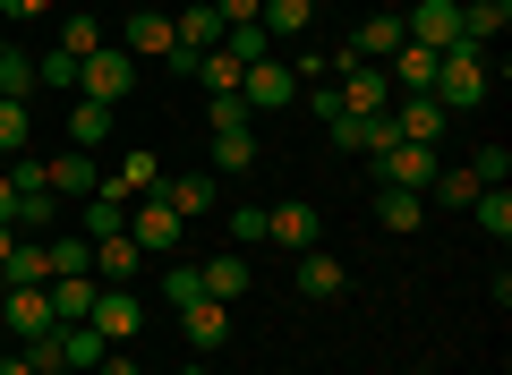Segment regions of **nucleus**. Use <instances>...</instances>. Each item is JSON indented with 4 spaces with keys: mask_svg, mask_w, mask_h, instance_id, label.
I'll return each mask as SVG.
<instances>
[{
    "mask_svg": "<svg viewBox=\"0 0 512 375\" xmlns=\"http://www.w3.org/2000/svg\"><path fill=\"white\" fill-rule=\"evenodd\" d=\"M427 94H436L444 111H478L487 103V52H478V43H453V52H436V77H427Z\"/></svg>",
    "mask_w": 512,
    "mask_h": 375,
    "instance_id": "obj_1",
    "label": "nucleus"
},
{
    "mask_svg": "<svg viewBox=\"0 0 512 375\" xmlns=\"http://www.w3.org/2000/svg\"><path fill=\"white\" fill-rule=\"evenodd\" d=\"M77 94H86V103H111V111H120L128 94H137V60L111 52V43H103V52H86V60H77Z\"/></svg>",
    "mask_w": 512,
    "mask_h": 375,
    "instance_id": "obj_2",
    "label": "nucleus"
},
{
    "mask_svg": "<svg viewBox=\"0 0 512 375\" xmlns=\"http://www.w3.org/2000/svg\"><path fill=\"white\" fill-rule=\"evenodd\" d=\"M239 103H248V120H265V111H291L299 103V77H291V60H248V77H239Z\"/></svg>",
    "mask_w": 512,
    "mask_h": 375,
    "instance_id": "obj_3",
    "label": "nucleus"
},
{
    "mask_svg": "<svg viewBox=\"0 0 512 375\" xmlns=\"http://www.w3.org/2000/svg\"><path fill=\"white\" fill-rule=\"evenodd\" d=\"M86 324L111 341V350H128V341L146 333V299H137L128 282H120V290H94V316H86Z\"/></svg>",
    "mask_w": 512,
    "mask_h": 375,
    "instance_id": "obj_4",
    "label": "nucleus"
},
{
    "mask_svg": "<svg viewBox=\"0 0 512 375\" xmlns=\"http://www.w3.org/2000/svg\"><path fill=\"white\" fill-rule=\"evenodd\" d=\"M0 333H18V350L35 333H52V299H43V282H0Z\"/></svg>",
    "mask_w": 512,
    "mask_h": 375,
    "instance_id": "obj_5",
    "label": "nucleus"
},
{
    "mask_svg": "<svg viewBox=\"0 0 512 375\" xmlns=\"http://www.w3.org/2000/svg\"><path fill=\"white\" fill-rule=\"evenodd\" d=\"M376 171H384V188H419V197H427V188H436V171H444V162H436V145H384V154H376Z\"/></svg>",
    "mask_w": 512,
    "mask_h": 375,
    "instance_id": "obj_6",
    "label": "nucleus"
},
{
    "mask_svg": "<svg viewBox=\"0 0 512 375\" xmlns=\"http://www.w3.org/2000/svg\"><path fill=\"white\" fill-rule=\"evenodd\" d=\"M402 35L427 43V52H453V43H461V0H410Z\"/></svg>",
    "mask_w": 512,
    "mask_h": 375,
    "instance_id": "obj_7",
    "label": "nucleus"
},
{
    "mask_svg": "<svg viewBox=\"0 0 512 375\" xmlns=\"http://www.w3.org/2000/svg\"><path fill=\"white\" fill-rule=\"evenodd\" d=\"M180 231H188V222L171 214L163 197H137V205H128V239H137L146 256H171V248H180Z\"/></svg>",
    "mask_w": 512,
    "mask_h": 375,
    "instance_id": "obj_8",
    "label": "nucleus"
},
{
    "mask_svg": "<svg viewBox=\"0 0 512 375\" xmlns=\"http://www.w3.org/2000/svg\"><path fill=\"white\" fill-rule=\"evenodd\" d=\"M333 69H342V111L350 120H367V111H393V86H384V69H367V60H333Z\"/></svg>",
    "mask_w": 512,
    "mask_h": 375,
    "instance_id": "obj_9",
    "label": "nucleus"
},
{
    "mask_svg": "<svg viewBox=\"0 0 512 375\" xmlns=\"http://www.w3.org/2000/svg\"><path fill=\"white\" fill-rule=\"evenodd\" d=\"M154 197H163L180 222H197V214H214V205H222V179L214 171H180V179H163Z\"/></svg>",
    "mask_w": 512,
    "mask_h": 375,
    "instance_id": "obj_10",
    "label": "nucleus"
},
{
    "mask_svg": "<svg viewBox=\"0 0 512 375\" xmlns=\"http://www.w3.org/2000/svg\"><path fill=\"white\" fill-rule=\"evenodd\" d=\"M393 128H402L410 145H436L444 128H453V111H444L436 94H393Z\"/></svg>",
    "mask_w": 512,
    "mask_h": 375,
    "instance_id": "obj_11",
    "label": "nucleus"
},
{
    "mask_svg": "<svg viewBox=\"0 0 512 375\" xmlns=\"http://www.w3.org/2000/svg\"><path fill=\"white\" fill-rule=\"evenodd\" d=\"M265 239H274V248H291V256H299V248H316V239H325V214H316V205H299V197H291V205H274V214H265Z\"/></svg>",
    "mask_w": 512,
    "mask_h": 375,
    "instance_id": "obj_12",
    "label": "nucleus"
},
{
    "mask_svg": "<svg viewBox=\"0 0 512 375\" xmlns=\"http://www.w3.org/2000/svg\"><path fill=\"white\" fill-rule=\"evenodd\" d=\"M180 333H188V350H197V358H214L222 341H231V307H222V299H197V307H180Z\"/></svg>",
    "mask_w": 512,
    "mask_h": 375,
    "instance_id": "obj_13",
    "label": "nucleus"
},
{
    "mask_svg": "<svg viewBox=\"0 0 512 375\" xmlns=\"http://www.w3.org/2000/svg\"><path fill=\"white\" fill-rule=\"evenodd\" d=\"M94 273H52V282H43V299H52V324H86L94 316Z\"/></svg>",
    "mask_w": 512,
    "mask_h": 375,
    "instance_id": "obj_14",
    "label": "nucleus"
},
{
    "mask_svg": "<svg viewBox=\"0 0 512 375\" xmlns=\"http://www.w3.org/2000/svg\"><path fill=\"white\" fill-rule=\"evenodd\" d=\"M137 265H146V248L128 231H111V239H94V282L103 290H120V282H137Z\"/></svg>",
    "mask_w": 512,
    "mask_h": 375,
    "instance_id": "obj_15",
    "label": "nucleus"
},
{
    "mask_svg": "<svg viewBox=\"0 0 512 375\" xmlns=\"http://www.w3.org/2000/svg\"><path fill=\"white\" fill-rule=\"evenodd\" d=\"M120 43H128V60H137V52H154V60H180V35H171V18H163V9H137V18L120 26Z\"/></svg>",
    "mask_w": 512,
    "mask_h": 375,
    "instance_id": "obj_16",
    "label": "nucleus"
},
{
    "mask_svg": "<svg viewBox=\"0 0 512 375\" xmlns=\"http://www.w3.org/2000/svg\"><path fill=\"white\" fill-rule=\"evenodd\" d=\"M350 290V273H342V256H316V248H299V299H342Z\"/></svg>",
    "mask_w": 512,
    "mask_h": 375,
    "instance_id": "obj_17",
    "label": "nucleus"
},
{
    "mask_svg": "<svg viewBox=\"0 0 512 375\" xmlns=\"http://www.w3.org/2000/svg\"><path fill=\"white\" fill-rule=\"evenodd\" d=\"M111 120H120L111 103H86V94H77V103H69V145H77V154H103V145H111Z\"/></svg>",
    "mask_w": 512,
    "mask_h": 375,
    "instance_id": "obj_18",
    "label": "nucleus"
},
{
    "mask_svg": "<svg viewBox=\"0 0 512 375\" xmlns=\"http://www.w3.org/2000/svg\"><path fill=\"white\" fill-rule=\"evenodd\" d=\"M419 222H427V197H419V188H376V231L402 239V231H419Z\"/></svg>",
    "mask_w": 512,
    "mask_h": 375,
    "instance_id": "obj_19",
    "label": "nucleus"
},
{
    "mask_svg": "<svg viewBox=\"0 0 512 375\" xmlns=\"http://www.w3.org/2000/svg\"><path fill=\"white\" fill-rule=\"evenodd\" d=\"M43 179H52V197H94V188H103V171H94V154H60V162H43Z\"/></svg>",
    "mask_w": 512,
    "mask_h": 375,
    "instance_id": "obj_20",
    "label": "nucleus"
},
{
    "mask_svg": "<svg viewBox=\"0 0 512 375\" xmlns=\"http://www.w3.org/2000/svg\"><path fill=\"white\" fill-rule=\"evenodd\" d=\"M402 18H367L359 26V35H350V60H367V69H384V60H393V52H402Z\"/></svg>",
    "mask_w": 512,
    "mask_h": 375,
    "instance_id": "obj_21",
    "label": "nucleus"
},
{
    "mask_svg": "<svg viewBox=\"0 0 512 375\" xmlns=\"http://www.w3.org/2000/svg\"><path fill=\"white\" fill-rule=\"evenodd\" d=\"M103 358H111V341L94 333V324H60V367H69V375H94Z\"/></svg>",
    "mask_w": 512,
    "mask_h": 375,
    "instance_id": "obj_22",
    "label": "nucleus"
},
{
    "mask_svg": "<svg viewBox=\"0 0 512 375\" xmlns=\"http://www.w3.org/2000/svg\"><path fill=\"white\" fill-rule=\"evenodd\" d=\"M308 18H316V0H265V9H256V26L274 35V52H282V43H299V35H308Z\"/></svg>",
    "mask_w": 512,
    "mask_h": 375,
    "instance_id": "obj_23",
    "label": "nucleus"
},
{
    "mask_svg": "<svg viewBox=\"0 0 512 375\" xmlns=\"http://www.w3.org/2000/svg\"><path fill=\"white\" fill-rule=\"evenodd\" d=\"M504 26H512V0H461V43H478V52H487Z\"/></svg>",
    "mask_w": 512,
    "mask_h": 375,
    "instance_id": "obj_24",
    "label": "nucleus"
},
{
    "mask_svg": "<svg viewBox=\"0 0 512 375\" xmlns=\"http://www.w3.org/2000/svg\"><path fill=\"white\" fill-rule=\"evenodd\" d=\"M205 299H222V307H231V299H248V282H256V273H248V256H205Z\"/></svg>",
    "mask_w": 512,
    "mask_h": 375,
    "instance_id": "obj_25",
    "label": "nucleus"
},
{
    "mask_svg": "<svg viewBox=\"0 0 512 375\" xmlns=\"http://www.w3.org/2000/svg\"><path fill=\"white\" fill-rule=\"evenodd\" d=\"M256 171V128H214V179Z\"/></svg>",
    "mask_w": 512,
    "mask_h": 375,
    "instance_id": "obj_26",
    "label": "nucleus"
},
{
    "mask_svg": "<svg viewBox=\"0 0 512 375\" xmlns=\"http://www.w3.org/2000/svg\"><path fill=\"white\" fill-rule=\"evenodd\" d=\"M470 222L504 248V239H512V188H478V197H470Z\"/></svg>",
    "mask_w": 512,
    "mask_h": 375,
    "instance_id": "obj_27",
    "label": "nucleus"
},
{
    "mask_svg": "<svg viewBox=\"0 0 512 375\" xmlns=\"http://www.w3.org/2000/svg\"><path fill=\"white\" fill-rule=\"evenodd\" d=\"M43 265H52V273H94V239H86V231L43 239Z\"/></svg>",
    "mask_w": 512,
    "mask_h": 375,
    "instance_id": "obj_28",
    "label": "nucleus"
},
{
    "mask_svg": "<svg viewBox=\"0 0 512 375\" xmlns=\"http://www.w3.org/2000/svg\"><path fill=\"white\" fill-rule=\"evenodd\" d=\"M111 231H128V197L94 188V197H86V239H111Z\"/></svg>",
    "mask_w": 512,
    "mask_h": 375,
    "instance_id": "obj_29",
    "label": "nucleus"
},
{
    "mask_svg": "<svg viewBox=\"0 0 512 375\" xmlns=\"http://www.w3.org/2000/svg\"><path fill=\"white\" fill-rule=\"evenodd\" d=\"M0 282H52V265H43V239H18V248L0 256Z\"/></svg>",
    "mask_w": 512,
    "mask_h": 375,
    "instance_id": "obj_30",
    "label": "nucleus"
},
{
    "mask_svg": "<svg viewBox=\"0 0 512 375\" xmlns=\"http://www.w3.org/2000/svg\"><path fill=\"white\" fill-rule=\"evenodd\" d=\"M197 77H205V94H239L248 60H239V52H205V60H197Z\"/></svg>",
    "mask_w": 512,
    "mask_h": 375,
    "instance_id": "obj_31",
    "label": "nucleus"
},
{
    "mask_svg": "<svg viewBox=\"0 0 512 375\" xmlns=\"http://www.w3.org/2000/svg\"><path fill=\"white\" fill-rule=\"evenodd\" d=\"M26 94H35V60L9 43V52H0V103H26Z\"/></svg>",
    "mask_w": 512,
    "mask_h": 375,
    "instance_id": "obj_32",
    "label": "nucleus"
},
{
    "mask_svg": "<svg viewBox=\"0 0 512 375\" xmlns=\"http://www.w3.org/2000/svg\"><path fill=\"white\" fill-rule=\"evenodd\" d=\"M436 205H461L470 214V197H478V179H470V162H453V171H436V188H427Z\"/></svg>",
    "mask_w": 512,
    "mask_h": 375,
    "instance_id": "obj_33",
    "label": "nucleus"
},
{
    "mask_svg": "<svg viewBox=\"0 0 512 375\" xmlns=\"http://www.w3.org/2000/svg\"><path fill=\"white\" fill-rule=\"evenodd\" d=\"M60 52H69V60H86V52H103V26H94L86 9H77V18L60 26Z\"/></svg>",
    "mask_w": 512,
    "mask_h": 375,
    "instance_id": "obj_34",
    "label": "nucleus"
},
{
    "mask_svg": "<svg viewBox=\"0 0 512 375\" xmlns=\"http://www.w3.org/2000/svg\"><path fill=\"white\" fill-rule=\"evenodd\" d=\"M52 214H60L52 188H26V197H18V231H52Z\"/></svg>",
    "mask_w": 512,
    "mask_h": 375,
    "instance_id": "obj_35",
    "label": "nucleus"
},
{
    "mask_svg": "<svg viewBox=\"0 0 512 375\" xmlns=\"http://www.w3.org/2000/svg\"><path fill=\"white\" fill-rule=\"evenodd\" d=\"M470 179H478V188H504V179H512V154H504V145H478V154H470Z\"/></svg>",
    "mask_w": 512,
    "mask_h": 375,
    "instance_id": "obj_36",
    "label": "nucleus"
},
{
    "mask_svg": "<svg viewBox=\"0 0 512 375\" xmlns=\"http://www.w3.org/2000/svg\"><path fill=\"white\" fill-rule=\"evenodd\" d=\"M35 86H60V94H77V60L60 52V43H52L43 60H35Z\"/></svg>",
    "mask_w": 512,
    "mask_h": 375,
    "instance_id": "obj_37",
    "label": "nucleus"
},
{
    "mask_svg": "<svg viewBox=\"0 0 512 375\" xmlns=\"http://www.w3.org/2000/svg\"><path fill=\"white\" fill-rule=\"evenodd\" d=\"M163 299H171V307H197V299H205V273H197V265H171V273H163Z\"/></svg>",
    "mask_w": 512,
    "mask_h": 375,
    "instance_id": "obj_38",
    "label": "nucleus"
},
{
    "mask_svg": "<svg viewBox=\"0 0 512 375\" xmlns=\"http://www.w3.org/2000/svg\"><path fill=\"white\" fill-rule=\"evenodd\" d=\"M26 128H35V120H26V103H0V162L26 154Z\"/></svg>",
    "mask_w": 512,
    "mask_h": 375,
    "instance_id": "obj_39",
    "label": "nucleus"
},
{
    "mask_svg": "<svg viewBox=\"0 0 512 375\" xmlns=\"http://www.w3.org/2000/svg\"><path fill=\"white\" fill-rule=\"evenodd\" d=\"M231 239H239V248H265V205H239V214H231Z\"/></svg>",
    "mask_w": 512,
    "mask_h": 375,
    "instance_id": "obj_40",
    "label": "nucleus"
},
{
    "mask_svg": "<svg viewBox=\"0 0 512 375\" xmlns=\"http://www.w3.org/2000/svg\"><path fill=\"white\" fill-rule=\"evenodd\" d=\"M308 111L316 120H342V86H308Z\"/></svg>",
    "mask_w": 512,
    "mask_h": 375,
    "instance_id": "obj_41",
    "label": "nucleus"
},
{
    "mask_svg": "<svg viewBox=\"0 0 512 375\" xmlns=\"http://www.w3.org/2000/svg\"><path fill=\"white\" fill-rule=\"evenodd\" d=\"M52 0H0V26H26V18H43Z\"/></svg>",
    "mask_w": 512,
    "mask_h": 375,
    "instance_id": "obj_42",
    "label": "nucleus"
},
{
    "mask_svg": "<svg viewBox=\"0 0 512 375\" xmlns=\"http://www.w3.org/2000/svg\"><path fill=\"white\" fill-rule=\"evenodd\" d=\"M94 375H146V367H137V358H128V350H111V358H103V367H94Z\"/></svg>",
    "mask_w": 512,
    "mask_h": 375,
    "instance_id": "obj_43",
    "label": "nucleus"
},
{
    "mask_svg": "<svg viewBox=\"0 0 512 375\" xmlns=\"http://www.w3.org/2000/svg\"><path fill=\"white\" fill-rule=\"evenodd\" d=\"M0 222L18 231V188H9V171H0Z\"/></svg>",
    "mask_w": 512,
    "mask_h": 375,
    "instance_id": "obj_44",
    "label": "nucleus"
},
{
    "mask_svg": "<svg viewBox=\"0 0 512 375\" xmlns=\"http://www.w3.org/2000/svg\"><path fill=\"white\" fill-rule=\"evenodd\" d=\"M0 375H35V367H26V350H18V358H0Z\"/></svg>",
    "mask_w": 512,
    "mask_h": 375,
    "instance_id": "obj_45",
    "label": "nucleus"
},
{
    "mask_svg": "<svg viewBox=\"0 0 512 375\" xmlns=\"http://www.w3.org/2000/svg\"><path fill=\"white\" fill-rule=\"evenodd\" d=\"M0 52H9V26H0Z\"/></svg>",
    "mask_w": 512,
    "mask_h": 375,
    "instance_id": "obj_46",
    "label": "nucleus"
}]
</instances>
